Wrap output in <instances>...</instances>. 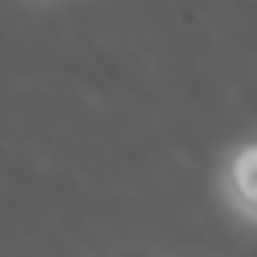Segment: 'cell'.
<instances>
[{"instance_id": "1", "label": "cell", "mask_w": 257, "mask_h": 257, "mask_svg": "<svg viewBox=\"0 0 257 257\" xmlns=\"http://www.w3.org/2000/svg\"><path fill=\"white\" fill-rule=\"evenodd\" d=\"M225 201L237 217L257 225V141H245L225 161Z\"/></svg>"}]
</instances>
